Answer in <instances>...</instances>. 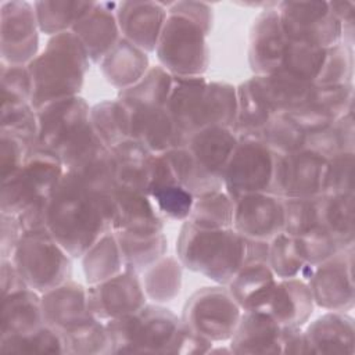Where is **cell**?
Returning <instances> with one entry per match:
<instances>
[{
	"label": "cell",
	"instance_id": "cell-14",
	"mask_svg": "<svg viewBox=\"0 0 355 355\" xmlns=\"http://www.w3.org/2000/svg\"><path fill=\"white\" fill-rule=\"evenodd\" d=\"M90 108L82 96L57 100L39 108L36 111L39 150L53 153L58 157L90 123Z\"/></svg>",
	"mask_w": 355,
	"mask_h": 355
},
{
	"label": "cell",
	"instance_id": "cell-34",
	"mask_svg": "<svg viewBox=\"0 0 355 355\" xmlns=\"http://www.w3.org/2000/svg\"><path fill=\"white\" fill-rule=\"evenodd\" d=\"M116 164V182L147 193L153 153L139 140L129 137L111 148Z\"/></svg>",
	"mask_w": 355,
	"mask_h": 355
},
{
	"label": "cell",
	"instance_id": "cell-22",
	"mask_svg": "<svg viewBox=\"0 0 355 355\" xmlns=\"http://www.w3.org/2000/svg\"><path fill=\"white\" fill-rule=\"evenodd\" d=\"M147 194L164 219L178 222L189 219L196 198L176 180L172 166L164 154L153 155Z\"/></svg>",
	"mask_w": 355,
	"mask_h": 355
},
{
	"label": "cell",
	"instance_id": "cell-25",
	"mask_svg": "<svg viewBox=\"0 0 355 355\" xmlns=\"http://www.w3.org/2000/svg\"><path fill=\"white\" fill-rule=\"evenodd\" d=\"M44 324L65 331L92 316L87 287L69 279L40 294Z\"/></svg>",
	"mask_w": 355,
	"mask_h": 355
},
{
	"label": "cell",
	"instance_id": "cell-18",
	"mask_svg": "<svg viewBox=\"0 0 355 355\" xmlns=\"http://www.w3.org/2000/svg\"><path fill=\"white\" fill-rule=\"evenodd\" d=\"M112 232L155 234L164 232L165 219L147 193L118 184L108 197Z\"/></svg>",
	"mask_w": 355,
	"mask_h": 355
},
{
	"label": "cell",
	"instance_id": "cell-40",
	"mask_svg": "<svg viewBox=\"0 0 355 355\" xmlns=\"http://www.w3.org/2000/svg\"><path fill=\"white\" fill-rule=\"evenodd\" d=\"M90 123L110 150L130 137V111L118 98L94 104L90 108Z\"/></svg>",
	"mask_w": 355,
	"mask_h": 355
},
{
	"label": "cell",
	"instance_id": "cell-28",
	"mask_svg": "<svg viewBox=\"0 0 355 355\" xmlns=\"http://www.w3.org/2000/svg\"><path fill=\"white\" fill-rule=\"evenodd\" d=\"M282 329L263 312L243 311L229 348L232 354H282Z\"/></svg>",
	"mask_w": 355,
	"mask_h": 355
},
{
	"label": "cell",
	"instance_id": "cell-31",
	"mask_svg": "<svg viewBox=\"0 0 355 355\" xmlns=\"http://www.w3.org/2000/svg\"><path fill=\"white\" fill-rule=\"evenodd\" d=\"M1 300L0 337L25 334L44 324L40 293L26 287Z\"/></svg>",
	"mask_w": 355,
	"mask_h": 355
},
{
	"label": "cell",
	"instance_id": "cell-9",
	"mask_svg": "<svg viewBox=\"0 0 355 355\" xmlns=\"http://www.w3.org/2000/svg\"><path fill=\"white\" fill-rule=\"evenodd\" d=\"M279 154L252 137H239V143L223 171V189L234 200L247 193L277 196Z\"/></svg>",
	"mask_w": 355,
	"mask_h": 355
},
{
	"label": "cell",
	"instance_id": "cell-13",
	"mask_svg": "<svg viewBox=\"0 0 355 355\" xmlns=\"http://www.w3.org/2000/svg\"><path fill=\"white\" fill-rule=\"evenodd\" d=\"M354 245L333 258L312 266L306 276L315 306L324 311L348 312L354 308Z\"/></svg>",
	"mask_w": 355,
	"mask_h": 355
},
{
	"label": "cell",
	"instance_id": "cell-43",
	"mask_svg": "<svg viewBox=\"0 0 355 355\" xmlns=\"http://www.w3.org/2000/svg\"><path fill=\"white\" fill-rule=\"evenodd\" d=\"M141 283L148 300L164 304L175 300L183 282V265L173 255H164L141 275Z\"/></svg>",
	"mask_w": 355,
	"mask_h": 355
},
{
	"label": "cell",
	"instance_id": "cell-32",
	"mask_svg": "<svg viewBox=\"0 0 355 355\" xmlns=\"http://www.w3.org/2000/svg\"><path fill=\"white\" fill-rule=\"evenodd\" d=\"M252 76L275 115H290L295 112L308 100L315 86L291 78L283 72Z\"/></svg>",
	"mask_w": 355,
	"mask_h": 355
},
{
	"label": "cell",
	"instance_id": "cell-45",
	"mask_svg": "<svg viewBox=\"0 0 355 355\" xmlns=\"http://www.w3.org/2000/svg\"><path fill=\"white\" fill-rule=\"evenodd\" d=\"M67 354L71 355H108L112 352V343L105 322L93 315L86 320L62 331Z\"/></svg>",
	"mask_w": 355,
	"mask_h": 355
},
{
	"label": "cell",
	"instance_id": "cell-29",
	"mask_svg": "<svg viewBox=\"0 0 355 355\" xmlns=\"http://www.w3.org/2000/svg\"><path fill=\"white\" fill-rule=\"evenodd\" d=\"M237 143L239 135L234 129L214 125L189 136L183 146H186L204 169L222 179Z\"/></svg>",
	"mask_w": 355,
	"mask_h": 355
},
{
	"label": "cell",
	"instance_id": "cell-62",
	"mask_svg": "<svg viewBox=\"0 0 355 355\" xmlns=\"http://www.w3.org/2000/svg\"><path fill=\"white\" fill-rule=\"evenodd\" d=\"M282 354H308L304 336V327L283 326L282 329Z\"/></svg>",
	"mask_w": 355,
	"mask_h": 355
},
{
	"label": "cell",
	"instance_id": "cell-48",
	"mask_svg": "<svg viewBox=\"0 0 355 355\" xmlns=\"http://www.w3.org/2000/svg\"><path fill=\"white\" fill-rule=\"evenodd\" d=\"M326 50L327 49L313 47L288 40L279 72H283L301 82L315 85L326 58Z\"/></svg>",
	"mask_w": 355,
	"mask_h": 355
},
{
	"label": "cell",
	"instance_id": "cell-63",
	"mask_svg": "<svg viewBox=\"0 0 355 355\" xmlns=\"http://www.w3.org/2000/svg\"><path fill=\"white\" fill-rule=\"evenodd\" d=\"M269 258V241L245 239V263L263 262L268 263Z\"/></svg>",
	"mask_w": 355,
	"mask_h": 355
},
{
	"label": "cell",
	"instance_id": "cell-57",
	"mask_svg": "<svg viewBox=\"0 0 355 355\" xmlns=\"http://www.w3.org/2000/svg\"><path fill=\"white\" fill-rule=\"evenodd\" d=\"M37 148L32 147L29 143L18 136L7 132H0V166H1V180L14 175L22 168L26 159Z\"/></svg>",
	"mask_w": 355,
	"mask_h": 355
},
{
	"label": "cell",
	"instance_id": "cell-54",
	"mask_svg": "<svg viewBox=\"0 0 355 355\" xmlns=\"http://www.w3.org/2000/svg\"><path fill=\"white\" fill-rule=\"evenodd\" d=\"M300 257L306 266H316L343 251L347 247L326 229H320L304 237H294Z\"/></svg>",
	"mask_w": 355,
	"mask_h": 355
},
{
	"label": "cell",
	"instance_id": "cell-50",
	"mask_svg": "<svg viewBox=\"0 0 355 355\" xmlns=\"http://www.w3.org/2000/svg\"><path fill=\"white\" fill-rule=\"evenodd\" d=\"M268 265L277 279L302 277L306 279L309 269L298 254L294 237L284 232L269 241Z\"/></svg>",
	"mask_w": 355,
	"mask_h": 355
},
{
	"label": "cell",
	"instance_id": "cell-19",
	"mask_svg": "<svg viewBox=\"0 0 355 355\" xmlns=\"http://www.w3.org/2000/svg\"><path fill=\"white\" fill-rule=\"evenodd\" d=\"M288 44L277 7L261 10L248 35V64L254 75H272L280 71Z\"/></svg>",
	"mask_w": 355,
	"mask_h": 355
},
{
	"label": "cell",
	"instance_id": "cell-47",
	"mask_svg": "<svg viewBox=\"0 0 355 355\" xmlns=\"http://www.w3.org/2000/svg\"><path fill=\"white\" fill-rule=\"evenodd\" d=\"M0 351L7 354H67L62 331L47 324L17 336L0 337Z\"/></svg>",
	"mask_w": 355,
	"mask_h": 355
},
{
	"label": "cell",
	"instance_id": "cell-8",
	"mask_svg": "<svg viewBox=\"0 0 355 355\" xmlns=\"http://www.w3.org/2000/svg\"><path fill=\"white\" fill-rule=\"evenodd\" d=\"M64 173L65 168L55 154L36 150L19 171L1 180L0 212L17 216L32 205L46 202Z\"/></svg>",
	"mask_w": 355,
	"mask_h": 355
},
{
	"label": "cell",
	"instance_id": "cell-1",
	"mask_svg": "<svg viewBox=\"0 0 355 355\" xmlns=\"http://www.w3.org/2000/svg\"><path fill=\"white\" fill-rule=\"evenodd\" d=\"M110 196H101L69 173L50 196L46 230L73 258L82 255L107 232H111Z\"/></svg>",
	"mask_w": 355,
	"mask_h": 355
},
{
	"label": "cell",
	"instance_id": "cell-60",
	"mask_svg": "<svg viewBox=\"0 0 355 355\" xmlns=\"http://www.w3.org/2000/svg\"><path fill=\"white\" fill-rule=\"evenodd\" d=\"M22 234L18 218L0 212V258H11Z\"/></svg>",
	"mask_w": 355,
	"mask_h": 355
},
{
	"label": "cell",
	"instance_id": "cell-30",
	"mask_svg": "<svg viewBox=\"0 0 355 355\" xmlns=\"http://www.w3.org/2000/svg\"><path fill=\"white\" fill-rule=\"evenodd\" d=\"M104 79L118 90L137 83L148 71V53L121 37L98 64Z\"/></svg>",
	"mask_w": 355,
	"mask_h": 355
},
{
	"label": "cell",
	"instance_id": "cell-53",
	"mask_svg": "<svg viewBox=\"0 0 355 355\" xmlns=\"http://www.w3.org/2000/svg\"><path fill=\"white\" fill-rule=\"evenodd\" d=\"M354 79V50L352 47L337 43L326 50L322 71L315 82L318 86L349 85Z\"/></svg>",
	"mask_w": 355,
	"mask_h": 355
},
{
	"label": "cell",
	"instance_id": "cell-38",
	"mask_svg": "<svg viewBox=\"0 0 355 355\" xmlns=\"http://www.w3.org/2000/svg\"><path fill=\"white\" fill-rule=\"evenodd\" d=\"M176 180L194 197L223 189V180L204 169L186 146H178L164 153Z\"/></svg>",
	"mask_w": 355,
	"mask_h": 355
},
{
	"label": "cell",
	"instance_id": "cell-35",
	"mask_svg": "<svg viewBox=\"0 0 355 355\" xmlns=\"http://www.w3.org/2000/svg\"><path fill=\"white\" fill-rule=\"evenodd\" d=\"M114 233L123 261V269L141 275L166 255L168 239L164 232L155 234H133L118 230Z\"/></svg>",
	"mask_w": 355,
	"mask_h": 355
},
{
	"label": "cell",
	"instance_id": "cell-23",
	"mask_svg": "<svg viewBox=\"0 0 355 355\" xmlns=\"http://www.w3.org/2000/svg\"><path fill=\"white\" fill-rule=\"evenodd\" d=\"M315 309V301L305 279H277L262 309L280 326L304 327Z\"/></svg>",
	"mask_w": 355,
	"mask_h": 355
},
{
	"label": "cell",
	"instance_id": "cell-16",
	"mask_svg": "<svg viewBox=\"0 0 355 355\" xmlns=\"http://www.w3.org/2000/svg\"><path fill=\"white\" fill-rule=\"evenodd\" d=\"M233 229L251 240L270 241L284 230V200L272 193H247L236 197Z\"/></svg>",
	"mask_w": 355,
	"mask_h": 355
},
{
	"label": "cell",
	"instance_id": "cell-5",
	"mask_svg": "<svg viewBox=\"0 0 355 355\" xmlns=\"http://www.w3.org/2000/svg\"><path fill=\"white\" fill-rule=\"evenodd\" d=\"M180 318L161 304L105 322L114 354H169Z\"/></svg>",
	"mask_w": 355,
	"mask_h": 355
},
{
	"label": "cell",
	"instance_id": "cell-12",
	"mask_svg": "<svg viewBox=\"0 0 355 355\" xmlns=\"http://www.w3.org/2000/svg\"><path fill=\"white\" fill-rule=\"evenodd\" d=\"M39 25L35 6L26 0L0 4V55L10 65H28L39 54Z\"/></svg>",
	"mask_w": 355,
	"mask_h": 355
},
{
	"label": "cell",
	"instance_id": "cell-39",
	"mask_svg": "<svg viewBox=\"0 0 355 355\" xmlns=\"http://www.w3.org/2000/svg\"><path fill=\"white\" fill-rule=\"evenodd\" d=\"M284 200V233L304 237L324 227L327 196L291 197Z\"/></svg>",
	"mask_w": 355,
	"mask_h": 355
},
{
	"label": "cell",
	"instance_id": "cell-44",
	"mask_svg": "<svg viewBox=\"0 0 355 355\" xmlns=\"http://www.w3.org/2000/svg\"><path fill=\"white\" fill-rule=\"evenodd\" d=\"M305 148H309L327 159L343 153H355L354 111H349L329 126L306 132Z\"/></svg>",
	"mask_w": 355,
	"mask_h": 355
},
{
	"label": "cell",
	"instance_id": "cell-37",
	"mask_svg": "<svg viewBox=\"0 0 355 355\" xmlns=\"http://www.w3.org/2000/svg\"><path fill=\"white\" fill-rule=\"evenodd\" d=\"M275 116L254 76L237 86V122L239 137H255L259 130Z\"/></svg>",
	"mask_w": 355,
	"mask_h": 355
},
{
	"label": "cell",
	"instance_id": "cell-56",
	"mask_svg": "<svg viewBox=\"0 0 355 355\" xmlns=\"http://www.w3.org/2000/svg\"><path fill=\"white\" fill-rule=\"evenodd\" d=\"M354 165L355 153H343L329 159L324 179L326 196L354 194Z\"/></svg>",
	"mask_w": 355,
	"mask_h": 355
},
{
	"label": "cell",
	"instance_id": "cell-11",
	"mask_svg": "<svg viewBox=\"0 0 355 355\" xmlns=\"http://www.w3.org/2000/svg\"><path fill=\"white\" fill-rule=\"evenodd\" d=\"M277 12L290 42L327 49L341 42V24L329 1H279Z\"/></svg>",
	"mask_w": 355,
	"mask_h": 355
},
{
	"label": "cell",
	"instance_id": "cell-33",
	"mask_svg": "<svg viewBox=\"0 0 355 355\" xmlns=\"http://www.w3.org/2000/svg\"><path fill=\"white\" fill-rule=\"evenodd\" d=\"M277 277L263 262L245 263L226 284L243 311H261Z\"/></svg>",
	"mask_w": 355,
	"mask_h": 355
},
{
	"label": "cell",
	"instance_id": "cell-59",
	"mask_svg": "<svg viewBox=\"0 0 355 355\" xmlns=\"http://www.w3.org/2000/svg\"><path fill=\"white\" fill-rule=\"evenodd\" d=\"M168 11L183 14L193 21H196L198 25L204 28V31L211 35L212 31V24H214V12L212 7L208 3L202 1H172L166 3Z\"/></svg>",
	"mask_w": 355,
	"mask_h": 355
},
{
	"label": "cell",
	"instance_id": "cell-41",
	"mask_svg": "<svg viewBox=\"0 0 355 355\" xmlns=\"http://www.w3.org/2000/svg\"><path fill=\"white\" fill-rule=\"evenodd\" d=\"M80 259L83 275L89 286L111 279L123 270L119 245L112 230L101 236Z\"/></svg>",
	"mask_w": 355,
	"mask_h": 355
},
{
	"label": "cell",
	"instance_id": "cell-42",
	"mask_svg": "<svg viewBox=\"0 0 355 355\" xmlns=\"http://www.w3.org/2000/svg\"><path fill=\"white\" fill-rule=\"evenodd\" d=\"M94 1L80 0H39L33 1L40 33L54 36L72 31L75 24L86 15Z\"/></svg>",
	"mask_w": 355,
	"mask_h": 355
},
{
	"label": "cell",
	"instance_id": "cell-24",
	"mask_svg": "<svg viewBox=\"0 0 355 355\" xmlns=\"http://www.w3.org/2000/svg\"><path fill=\"white\" fill-rule=\"evenodd\" d=\"M116 4V1H94L90 11L72 28L92 64L98 65L122 37L115 14Z\"/></svg>",
	"mask_w": 355,
	"mask_h": 355
},
{
	"label": "cell",
	"instance_id": "cell-21",
	"mask_svg": "<svg viewBox=\"0 0 355 355\" xmlns=\"http://www.w3.org/2000/svg\"><path fill=\"white\" fill-rule=\"evenodd\" d=\"M354 83L349 85H315L308 100L290 116L305 133L322 129L354 111Z\"/></svg>",
	"mask_w": 355,
	"mask_h": 355
},
{
	"label": "cell",
	"instance_id": "cell-52",
	"mask_svg": "<svg viewBox=\"0 0 355 355\" xmlns=\"http://www.w3.org/2000/svg\"><path fill=\"white\" fill-rule=\"evenodd\" d=\"M0 132H7L21 137L32 147L37 148V114L31 103L1 105Z\"/></svg>",
	"mask_w": 355,
	"mask_h": 355
},
{
	"label": "cell",
	"instance_id": "cell-20",
	"mask_svg": "<svg viewBox=\"0 0 355 355\" xmlns=\"http://www.w3.org/2000/svg\"><path fill=\"white\" fill-rule=\"evenodd\" d=\"M115 14L123 39L146 53L155 51L168 17L166 3L143 0L119 1Z\"/></svg>",
	"mask_w": 355,
	"mask_h": 355
},
{
	"label": "cell",
	"instance_id": "cell-17",
	"mask_svg": "<svg viewBox=\"0 0 355 355\" xmlns=\"http://www.w3.org/2000/svg\"><path fill=\"white\" fill-rule=\"evenodd\" d=\"M329 159L309 148H301L279 157L277 196L315 197L324 194V179Z\"/></svg>",
	"mask_w": 355,
	"mask_h": 355
},
{
	"label": "cell",
	"instance_id": "cell-3",
	"mask_svg": "<svg viewBox=\"0 0 355 355\" xmlns=\"http://www.w3.org/2000/svg\"><path fill=\"white\" fill-rule=\"evenodd\" d=\"M166 110L184 141L207 126L220 125L236 130L237 87L205 76L175 78Z\"/></svg>",
	"mask_w": 355,
	"mask_h": 355
},
{
	"label": "cell",
	"instance_id": "cell-51",
	"mask_svg": "<svg viewBox=\"0 0 355 355\" xmlns=\"http://www.w3.org/2000/svg\"><path fill=\"white\" fill-rule=\"evenodd\" d=\"M326 196V194H324ZM324 227L345 245L355 243V194L327 196Z\"/></svg>",
	"mask_w": 355,
	"mask_h": 355
},
{
	"label": "cell",
	"instance_id": "cell-4",
	"mask_svg": "<svg viewBox=\"0 0 355 355\" xmlns=\"http://www.w3.org/2000/svg\"><path fill=\"white\" fill-rule=\"evenodd\" d=\"M176 252L183 268L226 286L244 265L245 237L233 227L204 229L184 220Z\"/></svg>",
	"mask_w": 355,
	"mask_h": 355
},
{
	"label": "cell",
	"instance_id": "cell-15",
	"mask_svg": "<svg viewBox=\"0 0 355 355\" xmlns=\"http://www.w3.org/2000/svg\"><path fill=\"white\" fill-rule=\"evenodd\" d=\"M147 300L141 276L128 269L87 287L89 309L101 322L135 313L147 304Z\"/></svg>",
	"mask_w": 355,
	"mask_h": 355
},
{
	"label": "cell",
	"instance_id": "cell-7",
	"mask_svg": "<svg viewBox=\"0 0 355 355\" xmlns=\"http://www.w3.org/2000/svg\"><path fill=\"white\" fill-rule=\"evenodd\" d=\"M11 259L25 284L43 294L72 276V257L47 230L21 236Z\"/></svg>",
	"mask_w": 355,
	"mask_h": 355
},
{
	"label": "cell",
	"instance_id": "cell-58",
	"mask_svg": "<svg viewBox=\"0 0 355 355\" xmlns=\"http://www.w3.org/2000/svg\"><path fill=\"white\" fill-rule=\"evenodd\" d=\"M182 320V319H180ZM214 343L204 336L198 334L183 322L176 333V337L172 343L169 354H183V355H197V354H209Z\"/></svg>",
	"mask_w": 355,
	"mask_h": 355
},
{
	"label": "cell",
	"instance_id": "cell-26",
	"mask_svg": "<svg viewBox=\"0 0 355 355\" xmlns=\"http://www.w3.org/2000/svg\"><path fill=\"white\" fill-rule=\"evenodd\" d=\"M308 354H354L355 326L348 312L327 311L304 329Z\"/></svg>",
	"mask_w": 355,
	"mask_h": 355
},
{
	"label": "cell",
	"instance_id": "cell-6",
	"mask_svg": "<svg viewBox=\"0 0 355 355\" xmlns=\"http://www.w3.org/2000/svg\"><path fill=\"white\" fill-rule=\"evenodd\" d=\"M208 33L191 18L168 11L155 55L173 78L204 76L209 67Z\"/></svg>",
	"mask_w": 355,
	"mask_h": 355
},
{
	"label": "cell",
	"instance_id": "cell-49",
	"mask_svg": "<svg viewBox=\"0 0 355 355\" xmlns=\"http://www.w3.org/2000/svg\"><path fill=\"white\" fill-rule=\"evenodd\" d=\"M306 133L287 115H275L254 137L279 155H287L305 147Z\"/></svg>",
	"mask_w": 355,
	"mask_h": 355
},
{
	"label": "cell",
	"instance_id": "cell-27",
	"mask_svg": "<svg viewBox=\"0 0 355 355\" xmlns=\"http://www.w3.org/2000/svg\"><path fill=\"white\" fill-rule=\"evenodd\" d=\"M128 110L130 111V137L143 143L153 154H164L184 144L166 107Z\"/></svg>",
	"mask_w": 355,
	"mask_h": 355
},
{
	"label": "cell",
	"instance_id": "cell-55",
	"mask_svg": "<svg viewBox=\"0 0 355 355\" xmlns=\"http://www.w3.org/2000/svg\"><path fill=\"white\" fill-rule=\"evenodd\" d=\"M1 105L25 104L32 100V78L28 65H10L0 61Z\"/></svg>",
	"mask_w": 355,
	"mask_h": 355
},
{
	"label": "cell",
	"instance_id": "cell-36",
	"mask_svg": "<svg viewBox=\"0 0 355 355\" xmlns=\"http://www.w3.org/2000/svg\"><path fill=\"white\" fill-rule=\"evenodd\" d=\"M175 78L161 65L150 67L144 76L133 86L119 90L118 100L128 108L166 107Z\"/></svg>",
	"mask_w": 355,
	"mask_h": 355
},
{
	"label": "cell",
	"instance_id": "cell-46",
	"mask_svg": "<svg viewBox=\"0 0 355 355\" xmlns=\"http://www.w3.org/2000/svg\"><path fill=\"white\" fill-rule=\"evenodd\" d=\"M234 202L225 189L194 198L189 222L204 229L233 227Z\"/></svg>",
	"mask_w": 355,
	"mask_h": 355
},
{
	"label": "cell",
	"instance_id": "cell-10",
	"mask_svg": "<svg viewBox=\"0 0 355 355\" xmlns=\"http://www.w3.org/2000/svg\"><path fill=\"white\" fill-rule=\"evenodd\" d=\"M241 315L227 286L218 284L194 291L184 302L180 319L212 343H220L233 337Z\"/></svg>",
	"mask_w": 355,
	"mask_h": 355
},
{
	"label": "cell",
	"instance_id": "cell-61",
	"mask_svg": "<svg viewBox=\"0 0 355 355\" xmlns=\"http://www.w3.org/2000/svg\"><path fill=\"white\" fill-rule=\"evenodd\" d=\"M24 279L15 268L11 258H0V288L1 297H6L14 291L26 288Z\"/></svg>",
	"mask_w": 355,
	"mask_h": 355
},
{
	"label": "cell",
	"instance_id": "cell-2",
	"mask_svg": "<svg viewBox=\"0 0 355 355\" xmlns=\"http://www.w3.org/2000/svg\"><path fill=\"white\" fill-rule=\"evenodd\" d=\"M90 64L85 46L72 31L50 36L44 50L28 64L32 107L37 111L53 101L79 96Z\"/></svg>",
	"mask_w": 355,
	"mask_h": 355
}]
</instances>
